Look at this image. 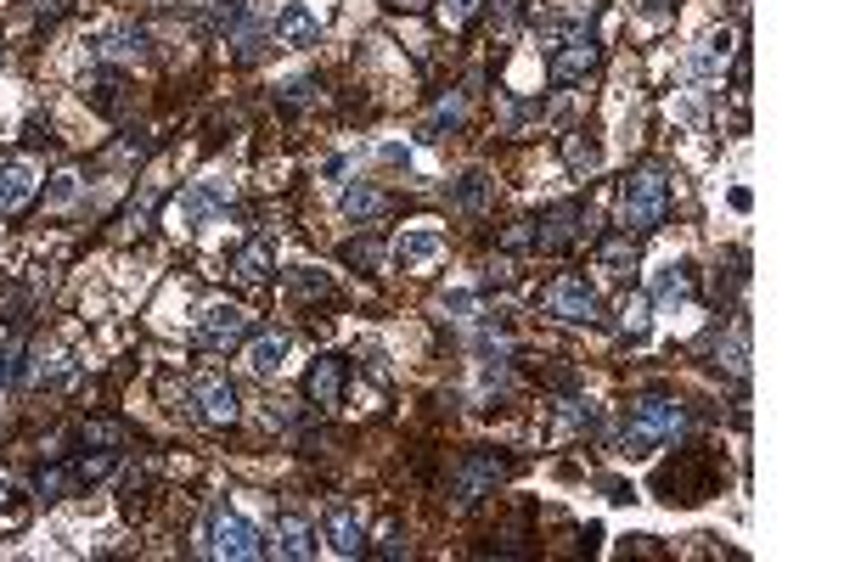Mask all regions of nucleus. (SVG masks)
Listing matches in <instances>:
<instances>
[{
  "instance_id": "nucleus-22",
  "label": "nucleus",
  "mask_w": 844,
  "mask_h": 562,
  "mask_svg": "<svg viewBox=\"0 0 844 562\" xmlns=\"http://www.w3.org/2000/svg\"><path fill=\"white\" fill-rule=\"evenodd\" d=\"M277 34H282L288 46H315V18H310L304 7H288V12L277 18Z\"/></svg>"
},
{
  "instance_id": "nucleus-6",
  "label": "nucleus",
  "mask_w": 844,
  "mask_h": 562,
  "mask_svg": "<svg viewBox=\"0 0 844 562\" xmlns=\"http://www.w3.org/2000/svg\"><path fill=\"white\" fill-rule=\"evenodd\" d=\"M541 310H546V315H557V321H574V327H591V321L603 315L597 293L585 288V275H557V281H546Z\"/></svg>"
},
{
  "instance_id": "nucleus-1",
  "label": "nucleus",
  "mask_w": 844,
  "mask_h": 562,
  "mask_svg": "<svg viewBox=\"0 0 844 562\" xmlns=\"http://www.w3.org/2000/svg\"><path fill=\"white\" fill-rule=\"evenodd\" d=\"M675 433H687V405H682V400L647 394V400H636L631 417H625V450H631V455H647V450L670 444Z\"/></svg>"
},
{
  "instance_id": "nucleus-36",
  "label": "nucleus",
  "mask_w": 844,
  "mask_h": 562,
  "mask_svg": "<svg viewBox=\"0 0 844 562\" xmlns=\"http://www.w3.org/2000/svg\"><path fill=\"white\" fill-rule=\"evenodd\" d=\"M108 51H147V29H113Z\"/></svg>"
},
{
  "instance_id": "nucleus-43",
  "label": "nucleus",
  "mask_w": 844,
  "mask_h": 562,
  "mask_svg": "<svg viewBox=\"0 0 844 562\" xmlns=\"http://www.w3.org/2000/svg\"><path fill=\"white\" fill-rule=\"evenodd\" d=\"M7 501H12V479H7V473H0V506H7Z\"/></svg>"
},
{
  "instance_id": "nucleus-30",
  "label": "nucleus",
  "mask_w": 844,
  "mask_h": 562,
  "mask_svg": "<svg viewBox=\"0 0 844 562\" xmlns=\"http://www.w3.org/2000/svg\"><path fill=\"white\" fill-rule=\"evenodd\" d=\"M513 18H519V7H513V0H490V34H495V40H506V34H513Z\"/></svg>"
},
{
  "instance_id": "nucleus-20",
  "label": "nucleus",
  "mask_w": 844,
  "mask_h": 562,
  "mask_svg": "<svg viewBox=\"0 0 844 562\" xmlns=\"http://www.w3.org/2000/svg\"><path fill=\"white\" fill-rule=\"evenodd\" d=\"M34 490H40L46 501H62V495H73V490H79V466H73V461H51V466H40Z\"/></svg>"
},
{
  "instance_id": "nucleus-9",
  "label": "nucleus",
  "mask_w": 844,
  "mask_h": 562,
  "mask_svg": "<svg viewBox=\"0 0 844 562\" xmlns=\"http://www.w3.org/2000/svg\"><path fill=\"white\" fill-rule=\"evenodd\" d=\"M304 394L315 411H332L338 400H344V360L338 354H321L310 371H304Z\"/></svg>"
},
{
  "instance_id": "nucleus-38",
  "label": "nucleus",
  "mask_w": 844,
  "mask_h": 562,
  "mask_svg": "<svg viewBox=\"0 0 844 562\" xmlns=\"http://www.w3.org/2000/svg\"><path fill=\"white\" fill-rule=\"evenodd\" d=\"M152 203H158V185H147V192H141V203H130V225H135V231L152 220Z\"/></svg>"
},
{
  "instance_id": "nucleus-14",
  "label": "nucleus",
  "mask_w": 844,
  "mask_h": 562,
  "mask_svg": "<svg viewBox=\"0 0 844 562\" xmlns=\"http://www.w3.org/2000/svg\"><path fill=\"white\" fill-rule=\"evenodd\" d=\"M591 62H597V46H591V34H585V40H574V46H557L546 73H552V84H574V79L591 73Z\"/></svg>"
},
{
  "instance_id": "nucleus-13",
  "label": "nucleus",
  "mask_w": 844,
  "mask_h": 562,
  "mask_svg": "<svg viewBox=\"0 0 844 562\" xmlns=\"http://www.w3.org/2000/svg\"><path fill=\"white\" fill-rule=\"evenodd\" d=\"M214 209H225V185L220 180H198V185H187V198L175 203V225H198Z\"/></svg>"
},
{
  "instance_id": "nucleus-34",
  "label": "nucleus",
  "mask_w": 844,
  "mask_h": 562,
  "mask_svg": "<svg viewBox=\"0 0 844 562\" xmlns=\"http://www.w3.org/2000/svg\"><path fill=\"white\" fill-rule=\"evenodd\" d=\"M310 97H315V79H288V84H282V102H288V108H304Z\"/></svg>"
},
{
  "instance_id": "nucleus-3",
  "label": "nucleus",
  "mask_w": 844,
  "mask_h": 562,
  "mask_svg": "<svg viewBox=\"0 0 844 562\" xmlns=\"http://www.w3.org/2000/svg\"><path fill=\"white\" fill-rule=\"evenodd\" d=\"M653 490H659L664 501L693 506V501H704V495L715 490V461H710L704 450H675V461H664L659 473H653Z\"/></svg>"
},
{
  "instance_id": "nucleus-16",
  "label": "nucleus",
  "mask_w": 844,
  "mask_h": 562,
  "mask_svg": "<svg viewBox=\"0 0 844 562\" xmlns=\"http://www.w3.org/2000/svg\"><path fill=\"white\" fill-rule=\"evenodd\" d=\"M326 540H332V551H338V556H361V551H366L361 518H355L350 506H332V512H326Z\"/></svg>"
},
{
  "instance_id": "nucleus-27",
  "label": "nucleus",
  "mask_w": 844,
  "mask_h": 562,
  "mask_svg": "<svg viewBox=\"0 0 844 562\" xmlns=\"http://www.w3.org/2000/svg\"><path fill=\"white\" fill-rule=\"evenodd\" d=\"M79 444H124V422H84Z\"/></svg>"
},
{
  "instance_id": "nucleus-32",
  "label": "nucleus",
  "mask_w": 844,
  "mask_h": 562,
  "mask_svg": "<svg viewBox=\"0 0 844 562\" xmlns=\"http://www.w3.org/2000/svg\"><path fill=\"white\" fill-rule=\"evenodd\" d=\"M18 360H23V343H18V338H0V383L18 378Z\"/></svg>"
},
{
  "instance_id": "nucleus-5",
  "label": "nucleus",
  "mask_w": 844,
  "mask_h": 562,
  "mask_svg": "<svg viewBox=\"0 0 844 562\" xmlns=\"http://www.w3.org/2000/svg\"><path fill=\"white\" fill-rule=\"evenodd\" d=\"M203 534H209V551H214V556H225V562H253V556H265V551H271V540H265L260 529H253V523H242L231 506H214Z\"/></svg>"
},
{
  "instance_id": "nucleus-12",
  "label": "nucleus",
  "mask_w": 844,
  "mask_h": 562,
  "mask_svg": "<svg viewBox=\"0 0 844 562\" xmlns=\"http://www.w3.org/2000/svg\"><path fill=\"white\" fill-rule=\"evenodd\" d=\"M79 97L91 102L102 119H119V113H124V79H119V73H108V68H97V73H84V79H79Z\"/></svg>"
},
{
  "instance_id": "nucleus-8",
  "label": "nucleus",
  "mask_w": 844,
  "mask_h": 562,
  "mask_svg": "<svg viewBox=\"0 0 844 562\" xmlns=\"http://www.w3.org/2000/svg\"><path fill=\"white\" fill-rule=\"evenodd\" d=\"M248 310H237V304H214L203 321H198V349H209V354H231L242 338H248Z\"/></svg>"
},
{
  "instance_id": "nucleus-41",
  "label": "nucleus",
  "mask_w": 844,
  "mask_h": 562,
  "mask_svg": "<svg viewBox=\"0 0 844 562\" xmlns=\"http://www.w3.org/2000/svg\"><path fill=\"white\" fill-rule=\"evenodd\" d=\"M434 124H462V97H445L440 113H434Z\"/></svg>"
},
{
  "instance_id": "nucleus-42",
  "label": "nucleus",
  "mask_w": 844,
  "mask_h": 562,
  "mask_svg": "<svg viewBox=\"0 0 844 562\" xmlns=\"http://www.w3.org/2000/svg\"><path fill=\"white\" fill-rule=\"evenodd\" d=\"M642 12H647V18H664V12H670V0H642Z\"/></svg>"
},
{
  "instance_id": "nucleus-35",
  "label": "nucleus",
  "mask_w": 844,
  "mask_h": 562,
  "mask_svg": "<svg viewBox=\"0 0 844 562\" xmlns=\"http://www.w3.org/2000/svg\"><path fill=\"white\" fill-rule=\"evenodd\" d=\"M456 203H462V209H479V203H484V174H468V180L456 185Z\"/></svg>"
},
{
  "instance_id": "nucleus-23",
  "label": "nucleus",
  "mask_w": 844,
  "mask_h": 562,
  "mask_svg": "<svg viewBox=\"0 0 844 562\" xmlns=\"http://www.w3.org/2000/svg\"><path fill=\"white\" fill-rule=\"evenodd\" d=\"M726 57H732V34L721 29V34H710V40L699 46V57H693V73H699V79H710V73H715Z\"/></svg>"
},
{
  "instance_id": "nucleus-21",
  "label": "nucleus",
  "mask_w": 844,
  "mask_h": 562,
  "mask_svg": "<svg viewBox=\"0 0 844 562\" xmlns=\"http://www.w3.org/2000/svg\"><path fill=\"white\" fill-rule=\"evenodd\" d=\"M389 203H383V192H378V185H350V192H344V214L350 220H378Z\"/></svg>"
},
{
  "instance_id": "nucleus-26",
  "label": "nucleus",
  "mask_w": 844,
  "mask_h": 562,
  "mask_svg": "<svg viewBox=\"0 0 844 562\" xmlns=\"http://www.w3.org/2000/svg\"><path fill=\"white\" fill-rule=\"evenodd\" d=\"M0 321H29V293L12 281H0Z\"/></svg>"
},
{
  "instance_id": "nucleus-33",
  "label": "nucleus",
  "mask_w": 844,
  "mask_h": 562,
  "mask_svg": "<svg viewBox=\"0 0 844 562\" xmlns=\"http://www.w3.org/2000/svg\"><path fill=\"white\" fill-rule=\"evenodd\" d=\"M479 7H484V0H445V7H440V18H445L451 29H462V23H468Z\"/></svg>"
},
{
  "instance_id": "nucleus-2",
  "label": "nucleus",
  "mask_w": 844,
  "mask_h": 562,
  "mask_svg": "<svg viewBox=\"0 0 844 562\" xmlns=\"http://www.w3.org/2000/svg\"><path fill=\"white\" fill-rule=\"evenodd\" d=\"M620 214H625V231H631V237H647V231L664 225V214H670V174H664L659 163H647V169H636V174L625 180Z\"/></svg>"
},
{
  "instance_id": "nucleus-10",
  "label": "nucleus",
  "mask_w": 844,
  "mask_h": 562,
  "mask_svg": "<svg viewBox=\"0 0 844 562\" xmlns=\"http://www.w3.org/2000/svg\"><path fill=\"white\" fill-rule=\"evenodd\" d=\"M192 400H198L203 422H231L237 417V389L220 378V371H203V378L192 383Z\"/></svg>"
},
{
  "instance_id": "nucleus-19",
  "label": "nucleus",
  "mask_w": 844,
  "mask_h": 562,
  "mask_svg": "<svg viewBox=\"0 0 844 562\" xmlns=\"http://www.w3.org/2000/svg\"><path fill=\"white\" fill-rule=\"evenodd\" d=\"M440 248H445V237H440V231H405V237L394 242V259L411 270V264H429Z\"/></svg>"
},
{
  "instance_id": "nucleus-18",
  "label": "nucleus",
  "mask_w": 844,
  "mask_h": 562,
  "mask_svg": "<svg viewBox=\"0 0 844 562\" xmlns=\"http://www.w3.org/2000/svg\"><path fill=\"white\" fill-rule=\"evenodd\" d=\"M282 354H288V332H260V338L248 343V371L271 378V371L282 365Z\"/></svg>"
},
{
  "instance_id": "nucleus-39",
  "label": "nucleus",
  "mask_w": 844,
  "mask_h": 562,
  "mask_svg": "<svg viewBox=\"0 0 844 562\" xmlns=\"http://www.w3.org/2000/svg\"><path fill=\"white\" fill-rule=\"evenodd\" d=\"M34 12H40L46 23H57V18H68V12H73V0H34Z\"/></svg>"
},
{
  "instance_id": "nucleus-15",
  "label": "nucleus",
  "mask_w": 844,
  "mask_h": 562,
  "mask_svg": "<svg viewBox=\"0 0 844 562\" xmlns=\"http://www.w3.org/2000/svg\"><path fill=\"white\" fill-rule=\"evenodd\" d=\"M271 551H277V556H288V562H304V556H315V529H310L304 518H293V512H288V518L277 523Z\"/></svg>"
},
{
  "instance_id": "nucleus-24",
  "label": "nucleus",
  "mask_w": 844,
  "mask_h": 562,
  "mask_svg": "<svg viewBox=\"0 0 844 562\" xmlns=\"http://www.w3.org/2000/svg\"><path fill=\"white\" fill-rule=\"evenodd\" d=\"M603 264H609L614 275H631V270H636V242H631V231L603 242Z\"/></svg>"
},
{
  "instance_id": "nucleus-25",
  "label": "nucleus",
  "mask_w": 844,
  "mask_h": 562,
  "mask_svg": "<svg viewBox=\"0 0 844 562\" xmlns=\"http://www.w3.org/2000/svg\"><path fill=\"white\" fill-rule=\"evenodd\" d=\"M563 158H569V169H574V174H597V163H603V158H597V147L580 141V136H569V141H563Z\"/></svg>"
},
{
  "instance_id": "nucleus-44",
  "label": "nucleus",
  "mask_w": 844,
  "mask_h": 562,
  "mask_svg": "<svg viewBox=\"0 0 844 562\" xmlns=\"http://www.w3.org/2000/svg\"><path fill=\"white\" fill-rule=\"evenodd\" d=\"M394 7H422V0H394Z\"/></svg>"
},
{
  "instance_id": "nucleus-17",
  "label": "nucleus",
  "mask_w": 844,
  "mask_h": 562,
  "mask_svg": "<svg viewBox=\"0 0 844 562\" xmlns=\"http://www.w3.org/2000/svg\"><path fill=\"white\" fill-rule=\"evenodd\" d=\"M271 264H277V242H271V237L242 242V248H237V259H231L237 281H265V275H271Z\"/></svg>"
},
{
  "instance_id": "nucleus-37",
  "label": "nucleus",
  "mask_w": 844,
  "mask_h": 562,
  "mask_svg": "<svg viewBox=\"0 0 844 562\" xmlns=\"http://www.w3.org/2000/svg\"><path fill=\"white\" fill-rule=\"evenodd\" d=\"M378 259H383L378 242H350V248H344V264H378Z\"/></svg>"
},
{
  "instance_id": "nucleus-40",
  "label": "nucleus",
  "mask_w": 844,
  "mask_h": 562,
  "mask_svg": "<svg viewBox=\"0 0 844 562\" xmlns=\"http://www.w3.org/2000/svg\"><path fill=\"white\" fill-rule=\"evenodd\" d=\"M73 192H79V174H57V185H51V203L62 209V203H68Z\"/></svg>"
},
{
  "instance_id": "nucleus-11",
  "label": "nucleus",
  "mask_w": 844,
  "mask_h": 562,
  "mask_svg": "<svg viewBox=\"0 0 844 562\" xmlns=\"http://www.w3.org/2000/svg\"><path fill=\"white\" fill-rule=\"evenodd\" d=\"M34 163H23V158H12V163H0V220H12L29 198H34Z\"/></svg>"
},
{
  "instance_id": "nucleus-29",
  "label": "nucleus",
  "mask_w": 844,
  "mask_h": 562,
  "mask_svg": "<svg viewBox=\"0 0 844 562\" xmlns=\"http://www.w3.org/2000/svg\"><path fill=\"white\" fill-rule=\"evenodd\" d=\"M647 310H653V304H647V293H631V299H625V332H631V338H642V332H647V321H653Z\"/></svg>"
},
{
  "instance_id": "nucleus-7",
  "label": "nucleus",
  "mask_w": 844,
  "mask_h": 562,
  "mask_svg": "<svg viewBox=\"0 0 844 562\" xmlns=\"http://www.w3.org/2000/svg\"><path fill=\"white\" fill-rule=\"evenodd\" d=\"M585 225H591V209H585V203H557V209H546L541 220H530V248L557 253V248H569L574 237H585Z\"/></svg>"
},
{
  "instance_id": "nucleus-4",
  "label": "nucleus",
  "mask_w": 844,
  "mask_h": 562,
  "mask_svg": "<svg viewBox=\"0 0 844 562\" xmlns=\"http://www.w3.org/2000/svg\"><path fill=\"white\" fill-rule=\"evenodd\" d=\"M506 473H513V461H506V455H495V450H468V455L456 461V473H451L456 506H479L484 495H495V490L506 484Z\"/></svg>"
},
{
  "instance_id": "nucleus-31",
  "label": "nucleus",
  "mask_w": 844,
  "mask_h": 562,
  "mask_svg": "<svg viewBox=\"0 0 844 562\" xmlns=\"http://www.w3.org/2000/svg\"><path fill=\"white\" fill-rule=\"evenodd\" d=\"M563 422H569L574 433H591V428H597V411H591L585 400H563Z\"/></svg>"
},
{
  "instance_id": "nucleus-28",
  "label": "nucleus",
  "mask_w": 844,
  "mask_h": 562,
  "mask_svg": "<svg viewBox=\"0 0 844 562\" xmlns=\"http://www.w3.org/2000/svg\"><path fill=\"white\" fill-rule=\"evenodd\" d=\"M659 293H664V299H687V293H693V270H687V264H670L664 281H659Z\"/></svg>"
}]
</instances>
